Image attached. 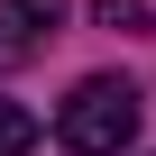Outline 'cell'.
I'll list each match as a JSON object with an SVG mask.
<instances>
[{"mask_svg": "<svg viewBox=\"0 0 156 156\" xmlns=\"http://www.w3.org/2000/svg\"><path fill=\"white\" fill-rule=\"evenodd\" d=\"M55 138L73 156H119L138 138V83H119V73H92V83H73V101L55 110Z\"/></svg>", "mask_w": 156, "mask_h": 156, "instance_id": "cell-1", "label": "cell"}, {"mask_svg": "<svg viewBox=\"0 0 156 156\" xmlns=\"http://www.w3.org/2000/svg\"><path fill=\"white\" fill-rule=\"evenodd\" d=\"M9 19H19V37L37 46V37H46V28L64 19V0H9Z\"/></svg>", "mask_w": 156, "mask_h": 156, "instance_id": "cell-2", "label": "cell"}, {"mask_svg": "<svg viewBox=\"0 0 156 156\" xmlns=\"http://www.w3.org/2000/svg\"><path fill=\"white\" fill-rule=\"evenodd\" d=\"M28 147H37V119L19 101H0V156H28Z\"/></svg>", "mask_w": 156, "mask_h": 156, "instance_id": "cell-3", "label": "cell"}, {"mask_svg": "<svg viewBox=\"0 0 156 156\" xmlns=\"http://www.w3.org/2000/svg\"><path fill=\"white\" fill-rule=\"evenodd\" d=\"M92 19L119 28V37H138V28H147V0H92Z\"/></svg>", "mask_w": 156, "mask_h": 156, "instance_id": "cell-4", "label": "cell"}]
</instances>
